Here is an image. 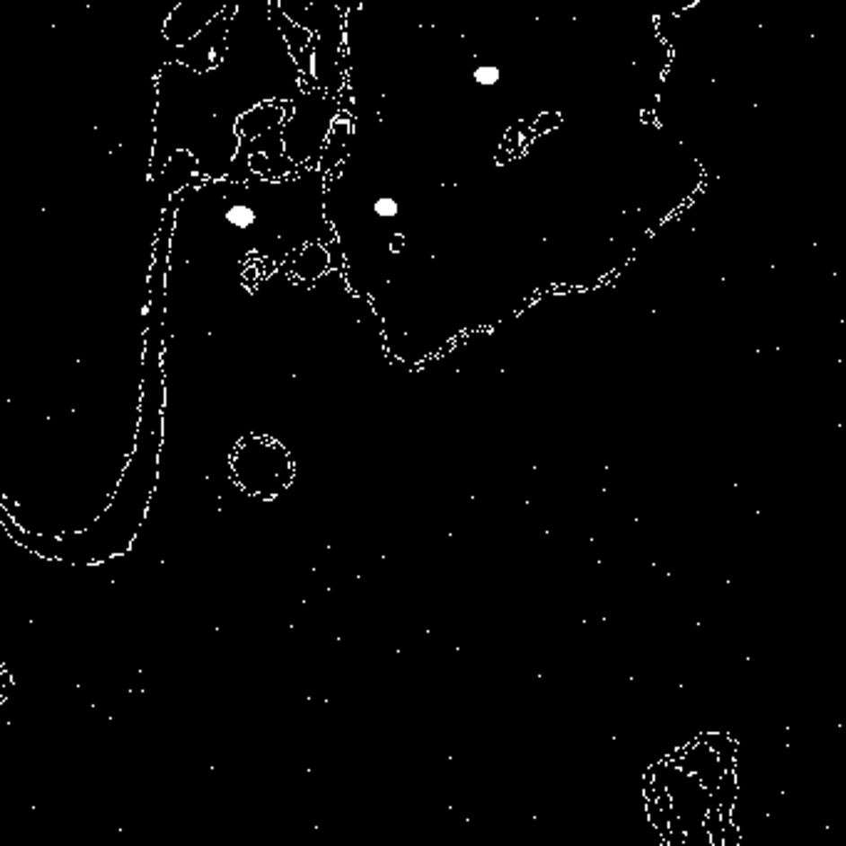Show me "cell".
<instances>
[{
	"label": "cell",
	"instance_id": "4",
	"mask_svg": "<svg viewBox=\"0 0 846 846\" xmlns=\"http://www.w3.org/2000/svg\"><path fill=\"white\" fill-rule=\"evenodd\" d=\"M471 80L481 87H494V84L502 80V67L499 65H477L474 70H471Z\"/></svg>",
	"mask_w": 846,
	"mask_h": 846
},
{
	"label": "cell",
	"instance_id": "5",
	"mask_svg": "<svg viewBox=\"0 0 846 846\" xmlns=\"http://www.w3.org/2000/svg\"><path fill=\"white\" fill-rule=\"evenodd\" d=\"M373 211H375V216L380 219H395L397 214H400V201L392 197H380L373 204Z\"/></svg>",
	"mask_w": 846,
	"mask_h": 846
},
{
	"label": "cell",
	"instance_id": "3",
	"mask_svg": "<svg viewBox=\"0 0 846 846\" xmlns=\"http://www.w3.org/2000/svg\"><path fill=\"white\" fill-rule=\"evenodd\" d=\"M226 3H231V0H184V3H181L179 8H174V13L169 15L162 35H164L169 45H174V48H177V45H184V42H187L189 38H194L214 15H219V13L226 8Z\"/></svg>",
	"mask_w": 846,
	"mask_h": 846
},
{
	"label": "cell",
	"instance_id": "1",
	"mask_svg": "<svg viewBox=\"0 0 846 846\" xmlns=\"http://www.w3.org/2000/svg\"><path fill=\"white\" fill-rule=\"evenodd\" d=\"M236 477L253 494H266L281 487V474L288 467L283 464V450L269 439H249L236 452Z\"/></svg>",
	"mask_w": 846,
	"mask_h": 846
},
{
	"label": "cell",
	"instance_id": "2",
	"mask_svg": "<svg viewBox=\"0 0 846 846\" xmlns=\"http://www.w3.org/2000/svg\"><path fill=\"white\" fill-rule=\"evenodd\" d=\"M236 5H239V0H234V5L226 3V8L219 15H214L194 38H189L184 45H177V60H172V63H181L194 73L214 70L226 55V35H229V22Z\"/></svg>",
	"mask_w": 846,
	"mask_h": 846
}]
</instances>
